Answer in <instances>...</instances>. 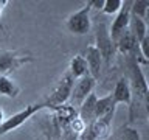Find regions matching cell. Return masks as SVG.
Wrapping results in <instances>:
<instances>
[{"mask_svg":"<svg viewBox=\"0 0 149 140\" xmlns=\"http://www.w3.org/2000/svg\"><path fill=\"white\" fill-rule=\"evenodd\" d=\"M90 3H86L81 9L72 13L65 19V28L72 33V34H87L92 27V19H90Z\"/></svg>","mask_w":149,"mask_h":140,"instance_id":"277c9868","label":"cell"},{"mask_svg":"<svg viewBox=\"0 0 149 140\" xmlns=\"http://www.w3.org/2000/svg\"><path fill=\"white\" fill-rule=\"evenodd\" d=\"M68 73L73 76V79H79V78L88 75V67H87V62L82 55H76L72 58L70 65H68Z\"/></svg>","mask_w":149,"mask_h":140,"instance_id":"2e32d148","label":"cell"},{"mask_svg":"<svg viewBox=\"0 0 149 140\" xmlns=\"http://www.w3.org/2000/svg\"><path fill=\"white\" fill-rule=\"evenodd\" d=\"M84 59L87 62L88 67V75L92 78L98 79L101 75V67H102V58L100 55V51L96 50L95 45H88L86 48V53H84Z\"/></svg>","mask_w":149,"mask_h":140,"instance_id":"30bf717a","label":"cell"},{"mask_svg":"<svg viewBox=\"0 0 149 140\" xmlns=\"http://www.w3.org/2000/svg\"><path fill=\"white\" fill-rule=\"evenodd\" d=\"M115 140H141V135L132 126H121L110 135Z\"/></svg>","mask_w":149,"mask_h":140,"instance_id":"ac0fdd59","label":"cell"},{"mask_svg":"<svg viewBox=\"0 0 149 140\" xmlns=\"http://www.w3.org/2000/svg\"><path fill=\"white\" fill-rule=\"evenodd\" d=\"M6 5H8V0H0V19H2V13H3Z\"/></svg>","mask_w":149,"mask_h":140,"instance_id":"7402d4cb","label":"cell"},{"mask_svg":"<svg viewBox=\"0 0 149 140\" xmlns=\"http://www.w3.org/2000/svg\"><path fill=\"white\" fill-rule=\"evenodd\" d=\"M115 103L112 100L110 95L107 97H101L96 100V104H95V120H100V118H104V117H113L115 114Z\"/></svg>","mask_w":149,"mask_h":140,"instance_id":"5bb4252c","label":"cell"},{"mask_svg":"<svg viewBox=\"0 0 149 140\" xmlns=\"http://www.w3.org/2000/svg\"><path fill=\"white\" fill-rule=\"evenodd\" d=\"M42 109H47L45 103H36V104L25 106V109L16 112V114H13L11 117H6L5 121L0 125V137L5 135V134H8V132H11V131H14V129L20 128L26 120H30L33 115L37 114V112H40Z\"/></svg>","mask_w":149,"mask_h":140,"instance_id":"7a4b0ae2","label":"cell"},{"mask_svg":"<svg viewBox=\"0 0 149 140\" xmlns=\"http://www.w3.org/2000/svg\"><path fill=\"white\" fill-rule=\"evenodd\" d=\"M115 50H118L120 53H123L124 56L138 55V44H137V41H135V37L129 33V30H126L123 34L115 41Z\"/></svg>","mask_w":149,"mask_h":140,"instance_id":"8fae6325","label":"cell"},{"mask_svg":"<svg viewBox=\"0 0 149 140\" xmlns=\"http://www.w3.org/2000/svg\"><path fill=\"white\" fill-rule=\"evenodd\" d=\"M98 97L95 93H90L81 104H79V111H78V117L82 120L84 125H90L95 121V104H96Z\"/></svg>","mask_w":149,"mask_h":140,"instance_id":"4fadbf2b","label":"cell"},{"mask_svg":"<svg viewBox=\"0 0 149 140\" xmlns=\"http://www.w3.org/2000/svg\"><path fill=\"white\" fill-rule=\"evenodd\" d=\"M73 84H74V79H73V76L68 73V70H67V72L59 78V81L56 83V86H54L53 90H51V93L48 95V98L44 101L47 104V107L54 109V107H58V106L67 104V101L70 100V95H72Z\"/></svg>","mask_w":149,"mask_h":140,"instance_id":"6da1fadb","label":"cell"},{"mask_svg":"<svg viewBox=\"0 0 149 140\" xmlns=\"http://www.w3.org/2000/svg\"><path fill=\"white\" fill-rule=\"evenodd\" d=\"M88 3H90V8L101 9V8H102V3H104V0H92V2H88Z\"/></svg>","mask_w":149,"mask_h":140,"instance_id":"44dd1931","label":"cell"},{"mask_svg":"<svg viewBox=\"0 0 149 140\" xmlns=\"http://www.w3.org/2000/svg\"><path fill=\"white\" fill-rule=\"evenodd\" d=\"M123 6V0H104L102 3L101 11L107 14V16H112V14H116Z\"/></svg>","mask_w":149,"mask_h":140,"instance_id":"ffe728a7","label":"cell"},{"mask_svg":"<svg viewBox=\"0 0 149 140\" xmlns=\"http://www.w3.org/2000/svg\"><path fill=\"white\" fill-rule=\"evenodd\" d=\"M95 47L96 50L100 51L101 58H102V62H106L109 65L112 62L115 56V44L113 41L110 39V34H109V28H107L106 23H98L96 25V30H95Z\"/></svg>","mask_w":149,"mask_h":140,"instance_id":"5b68a950","label":"cell"},{"mask_svg":"<svg viewBox=\"0 0 149 140\" xmlns=\"http://www.w3.org/2000/svg\"><path fill=\"white\" fill-rule=\"evenodd\" d=\"M104 140H115V139H112L110 135H109V137H107V139H104Z\"/></svg>","mask_w":149,"mask_h":140,"instance_id":"cb8c5ba5","label":"cell"},{"mask_svg":"<svg viewBox=\"0 0 149 140\" xmlns=\"http://www.w3.org/2000/svg\"><path fill=\"white\" fill-rule=\"evenodd\" d=\"M127 69H129V86L132 90V95H138L140 98H148V81L144 76L141 64L135 59V56H127Z\"/></svg>","mask_w":149,"mask_h":140,"instance_id":"3957f363","label":"cell"},{"mask_svg":"<svg viewBox=\"0 0 149 140\" xmlns=\"http://www.w3.org/2000/svg\"><path fill=\"white\" fill-rule=\"evenodd\" d=\"M95 86H96V79L92 78L90 75H86V76L79 78L78 81L73 84L72 95H70V101L72 103H70V104H72L73 107L79 106L90 93H93Z\"/></svg>","mask_w":149,"mask_h":140,"instance_id":"52a82bcc","label":"cell"},{"mask_svg":"<svg viewBox=\"0 0 149 140\" xmlns=\"http://www.w3.org/2000/svg\"><path fill=\"white\" fill-rule=\"evenodd\" d=\"M148 11H149V2H146V0H135V2L130 3V16L138 17L146 22Z\"/></svg>","mask_w":149,"mask_h":140,"instance_id":"d6986e66","label":"cell"},{"mask_svg":"<svg viewBox=\"0 0 149 140\" xmlns=\"http://www.w3.org/2000/svg\"><path fill=\"white\" fill-rule=\"evenodd\" d=\"M54 125L58 126V129H62L64 126H67L70 121L73 118H76L78 117V111L76 107H73L72 104H62V106H58L54 107Z\"/></svg>","mask_w":149,"mask_h":140,"instance_id":"7c38bea8","label":"cell"},{"mask_svg":"<svg viewBox=\"0 0 149 140\" xmlns=\"http://www.w3.org/2000/svg\"><path fill=\"white\" fill-rule=\"evenodd\" d=\"M5 118H6V117H5V112H3L2 107H0V125H2L3 121H5Z\"/></svg>","mask_w":149,"mask_h":140,"instance_id":"603a6c76","label":"cell"},{"mask_svg":"<svg viewBox=\"0 0 149 140\" xmlns=\"http://www.w3.org/2000/svg\"><path fill=\"white\" fill-rule=\"evenodd\" d=\"M20 93V86L9 76H0V95L6 98H16Z\"/></svg>","mask_w":149,"mask_h":140,"instance_id":"e0dca14e","label":"cell"},{"mask_svg":"<svg viewBox=\"0 0 149 140\" xmlns=\"http://www.w3.org/2000/svg\"><path fill=\"white\" fill-rule=\"evenodd\" d=\"M112 100H113L115 106L118 104H132V90H130V86H129V81L127 78L121 76L118 81H116L115 87H113V92L110 93Z\"/></svg>","mask_w":149,"mask_h":140,"instance_id":"9c48e42d","label":"cell"},{"mask_svg":"<svg viewBox=\"0 0 149 140\" xmlns=\"http://www.w3.org/2000/svg\"><path fill=\"white\" fill-rule=\"evenodd\" d=\"M127 30H129L130 34L135 37L137 44H140L144 37H148V23L144 22V20H141V19H138V17L130 16Z\"/></svg>","mask_w":149,"mask_h":140,"instance_id":"9a60e30c","label":"cell"},{"mask_svg":"<svg viewBox=\"0 0 149 140\" xmlns=\"http://www.w3.org/2000/svg\"><path fill=\"white\" fill-rule=\"evenodd\" d=\"M130 3L132 2H123V6H121V9L118 13H116L113 22H112V25L109 28V34H110V39L113 41V44H115V41L127 30L129 19H130Z\"/></svg>","mask_w":149,"mask_h":140,"instance_id":"ba28073f","label":"cell"},{"mask_svg":"<svg viewBox=\"0 0 149 140\" xmlns=\"http://www.w3.org/2000/svg\"><path fill=\"white\" fill-rule=\"evenodd\" d=\"M28 62H33L30 55H20L17 51H0V76H8Z\"/></svg>","mask_w":149,"mask_h":140,"instance_id":"8992f818","label":"cell"}]
</instances>
